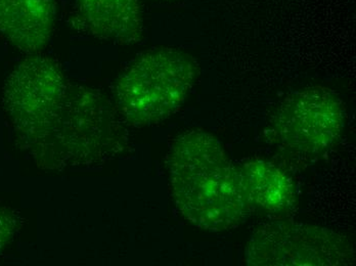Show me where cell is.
Here are the masks:
<instances>
[{"mask_svg": "<svg viewBox=\"0 0 356 266\" xmlns=\"http://www.w3.org/2000/svg\"><path fill=\"white\" fill-rule=\"evenodd\" d=\"M171 194L182 215L211 233L236 228L254 207L240 165L212 134L191 131L178 136L167 155Z\"/></svg>", "mask_w": 356, "mask_h": 266, "instance_id": "1", "label": "cell"}, {"mask_svg": "<svg viewBox=\"0 0 356 266\" xmlns=\"http://www.w3.org/2000/svg\"><path fill=\"white\" fill-rule=\"evenodd\" d=\"M197 77V65L188 53L171 47L147 51L117 80L119 113L136 126L162 122L181 109Z\"/></svg>", "mask_w": 356, "mask_h": 266, "instance_id": "2", "label": "cell"}, {"mask_svg": "<svg viewBox=\"0 0 356 266\" xmlns=\"http://www.w3.org/2000/svg\"><path fill=\"white\" fill-rule=\"evenodd\" d=\"M246 263L255 266H346L355 263L353 244L332 229L275 222L252 233Z\"/></svg>", "mask_w": 356, "mask_h": 266, "instance_id": "3", "label": "cell"}, {"mask_svg": "<svg viewBox=\"0 0 356 266\" xmlns=\"http://www.w3.org/2000/svg\"><path fill=\"white\" fill-rule=\"evenodd\" d=\"M345 118V106L337 92L325 86H310L286 97L275 114L273 133L286 152L310 157L337 144Z\"/></svg>", "mask_w": 356, "mask_h": 266, "instance_id": "4", "label": "cell"}, {"mask_svg": "<svg viewBox=\"0 0 356 266\" xmlns=\"http://www.w3.org/2000/svg\"><path fill=\"white\" fill-rule=\"evenodd\" d=\"M70 88L56 62L36 56L22 62L6 80L4 108L17 128L32 142L62 111Z\"/></svg>", "mask_w": 356, "mask_h": 266, "instance_id": "5", "label": "cell"}, {"mask_svg": "<svg viewBox=\"0 0 356 266\" xmlns=\"http://www.w3.org/2000/svg\"><path fill=\"white\" fill-rule=\"evenodd\" d=\"M54 19V0H0V33L25 53L47 47Z\"/></svg>", "mask_w": 356, "mask_h": 266, "instance_id": "6", "label": "cell"}, {"mask_svg": "<svg viewBox=\"0 0 356 266\" xmlns=\"http://www.w3.org/2000/svg\"><path fill=\"white\" fill-rule=\"evenodd\" d=\"M80 24L89 35L130 44L143 38V19L138 0H78Z\"/></svg>", "mask_w": 356, "mask_h": 266, "instance_id": "7", "label": "cell"}, {"mask_svg": "<svg viewBox=\"0 0 356 266\" xmlns=\"http://www.w3.org/2000/svg\"><path fill=\"white\" fill-rule=\"evenodd\" d=\"M240 168L254 208L259 207L270 213H279L294 204V185L281 168L264 160L246 162Z\"/></svg>", "mask_w": 356, "mask_h": 266, "instance_id": "8", "label": "cell"}, {"mask_svg": "<svg viewBox=\"0 0 356 266\" xmlns=\"http://www.w3.org/2000/svg\"><path fill=\"white\" fill-rule=\"evenodd\" d=\"M16 228V219L10 212L0 209V250L12 238Z\"/></svg>", "mask_w": 356, "mask_h": 266, "instance_id": "9", "label": "cell"}]
</instances>
